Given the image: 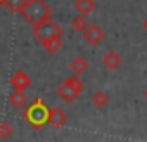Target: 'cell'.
<instances>
[{"mask_svg": "<svg viewBox=\"0 0 147 142\" xmlns=\"http://www.w3.org/2000/svg\"><path fill=\"white\" fill-rule=\"evenodd\" d=\"M104 37H106V31H104L99 24H95V23L88 24V26L85 28V31H83V40H85L88 45H92V47L99 45V43L104 40Z\"/></svg>", "mask_w": 147, "mask_h": 142, "instance_id": "5", "label": "cell"}, {"mask_svg": "<svg viewBox=\"0 0 147 142\" xmlns=\"http://www.w3.org/2000/svg\"><path fill=\"white\" fill-rule=\"evenodd\" d=\"M24 120L33 128H42L49 123V108L43 102V99H35L24 111Z\"/></svg>", "mask_w": 147, "mask_h": 142, "instance_id": "3", "label": "cell"}, {"mask_svg": "<svg viewBox=\"0 0 147 142\" xmlns=\"http://www.w3.org/2000/svg\"><path fill=\"white\" fill-rule=\"evenodd\" d=\"M21 14L31 26H36V24H40L42 21H45L47 18L52 16V9L43 0H28V4L24 5Z\"/></svg>", "mask_w": 147, "mask_h": 142, "instance_id": "1", "label": "cell"}, {"mask_svg": "<svg viewBox=\"0 0 147 142\" xmlns=\"http://www.w3.org/2000/svg\"><path fill=\"white\" fill-rule=\"evenodd\" d=\"M42 45L45 47L47 52H50V54H57V52L61 50V47H62V37H54V38L43 42Z\"/></svg>", "mask_w": 147, "mask_h": 142, "instance_id": "14", "label": "cell"}, {"mask_svg": "<svg viewBox=\"0 0 147 142\" xmlns=\"http://www.w3.org/2000/svg\"><path fill=\"white\" fill-rule=\"evenodd\" d=\"M69 69H71L73 75H78L80 76V75H83L85 71L88 69V61L85 57H82V55H76L75 59L69 62Z\"/></svg>", "mask_w": 147, "mask_h": 142, "instance_id": "10", "label": "cell"}, {"mask_svg": "<svg viewBox=\"0 0 147 142\" xmlns=\"http://www.w3.org/2000/svg\"><path fill=\"white\" fill-rule=\"evenodd\" d=\"M87 26H88V19L83 14H78V16H75L71 19V30L76 31V33H83Z\"/></svg>", "mask_w": 147, "mask_h": 142, "instance_id": "13", "label": "cell"}, {"mask_svg": "<svg viewBox=\"0 0 147 142\" xmlns=\"http://www.w3.org/2000/svg\"><path fill=\"white\" fill-rule=\"evenodd\" d=\"M0 2H2V0H0Z\"/></svg>", "mask_w": 147, "mask_h": 142, "instance_id": "19", "label": "cell"}, {"mask_svg": "<svg viewBox=\"0 0 147 142\" xmlns=\"http://www.w3.org/2000/svg\"><path fill=\"white\" fill-rule=\"evenodd\" d=\"M7 9H11L12 12H21L24 9V5L28 4V0H2Z\"/></svg>", "mask_w": 147, "mask_h": 142, "instance_id": "15", "label": "cell"}, {"mask_svg": "<svg viewBox=\"0 0 147 142\" xmlns=\"http://www.w3.org/2000/svg\"><path fill=\"white\" fill-rule=\"evenodd\" d=\"M95 7H97L95 0H75V9H76L78 14L88 16L95 11Z\"/></svg>", "mask_w": 147, "mask_h": 142, "instance_id": "11", "label": "cell"}, {"mask_svg": "<svg viewBox=\"0 0 147 142\" xmlns=\"http://www.w3.org/2000/svg\"><path fill=\"white\" fill-rule=\"evenodd\" d=\"M144 28H145V30H147V19H145V21H144Z\"/></svg>", "mask_w": 147, "mask_h": 142, "instance_id": "18", "label": "cell"}, {"mask_svg": "<svg viewBox=\"0 0 147 142\" xmlns=\"http://www.w3.org/2000/svg\"><path fill=\"white\" fill-rule=\"evenodd\" d=\"M14 132V126L9 121H2L0 123V139H9Z\"/></svg>", "mask_w": 147, "mask_h": 142, "instance_id": "16", "label": "cell"}, {"mask_svg": "<svg viewBox=\"0 0 147 142\" xmlns=\"http://www.w3.org/2000/svg\"><path fill=\"white\" fill-rule=\"evenodd\" d=\"M33 35L40 43H43V42H47V40H50L54 37H62V28L52 18H47L40 24L33 26Z\"/></svg>", "mask_w": 147, "mask_h": 142, "instance_id": "4", "label": "cell"}, {"mask_svg": "<svg viewBox=\"0 0 147 142\" xmlns=\"http://www.w3.org/2000/svg\"><path fill=\"white\" fill-rule=\"evenodd\" d=\"M11 85H12V89L26 90V89L31 85V78H30V75L26 73V71L19 69V71H16V73L12 75V78H11Z\"/></svg>", "mask_w": 147, "mask_h": 142, "instance_id": "7", "label": "cell"}, {"mask_svg": "<svg viewBox=\"0 0 147 142\" xmlns=\"http://www.w3.org/2000/svg\"><path fill=\"white\" fill-rule=\"evenodd\" d=\"M144 97H145V101H147V89H145V92H144Z\"/></svg>", "mask_w": 147, "mask_h": 142, "instance_id": "17", "label": "cell"}, {"mask_svg": "<svg viewBox=\"0 0 147 142\" xmlns=\"http://www.w3.org/2000/svg\"><path fill=\"white\" fill-rule=\"evenodd\" d=\"M66 121H67V113L64 109H61L59 106L49 109V125L52 128H61L66 125Z\"/></svg>", "mask_w": 147, "mask_h": 142, "instance_id": "6", "label": "cell"}, {"mask_svg": "<svg viewBox=\"0 0 147 142\" xmlns=\"http://www.w3.org/2000/svg\"><path fill=\"white\" fill-rule=\"evenodd\" d=\"M121 62H123V57H121L116 50H109V52H106V55L102 57V64H104L106 69H109V71H116V69L121 66Z\"/></svg>", "mask_w": 147, "mask_h": 142, "instance_id": "8", "label": "cell"}, {"mask_svg": "<svg viewBox=\"0 0 147 142\" xmlns=\"http://www.w3.org/2000/svg\"><path fill=\"white\" fill-rule=\"evenodd\" d=\"M92 104H94V108H97V109L106 108V106L109 104V94L104 92V90H95V92L92 94Z\"/></svg>", "mask_w": 147, "mask_h": 142, "instance_id": "12", "label": "cell"}, {"mask_svg": "<svg viewBox=\"0 0 147 142\" xmlns=\"http://www.w3.org/2000/svg\"><path fill=\"white\" fill-rule=\"evenodd\" d=\"M83 89H85V83L82 82V78H80L78 75H73V76L66 78V80L55 89V92H57L59 99H62L64 102L71 104V102H75V101L82 95Z\"/></svg>", "mask_w": 147, "mask_h": 142, "instance_id": "2", "label": "cell"}, {"mask_svg": "<svg viewBox=\"0 0 147 142\" xmlns=\"http://www.w3.org/2000/svg\"><path fill=\"white\" fill-rule=\"evenodd\" d=\"M9 104H11L14 109H23V108L28 104V97H26L24 90H18V89H14V92L9 95Z\"/></svg>", "mask_w": 147, "mask_h": 142, "instance_id": "9", "label": "cell"}]
</instances>
